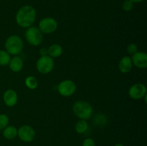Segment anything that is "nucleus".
Wrapping results in <instances>:
<instances>
[{
  "label": "nucleus",
  "mask_w": 147,
  "mask_h": 146,
  "mask_svg": "<svg viewBox=\"0 0 147 146\" xmlns=\"http://www.w3.org/2000/svg\"><path fill=\"white\" fill-rule=\"evenodd\" d=\"M36 10L32 6L25 5L22 7L16 14V21L20 27L29 28L32 27L36 19Z\"/></svg>",
  "instance_id": "obj_1"
},
{
  "label": "nucleus",
  "mask_w": 147,
  "mask_h": 146,
  "mask_svg": "<svg viewBox=\"0 0 147 146\" xmlns=\"http://www.w3.org/2000/svg\"><path fill=\"white\" fill-rule=\"evenodd\" d=\"M17 136L19 138L25 143H30L35 137V131L30 125H22L17 130Z\"/></svg>",
  "instance_id": "obj_8"
},
{
  "label": "nucleus",
  "mask_w": 147,
  "mask_h": 146,
  "mask_svg": "<svg viewBox=\"0 0 147 146\" xmlns=\"http://www.w3.org/2000/svg\"><path fill=\"white\" fill-rule=\"evenodd\" d=\"M40 54H41V56H47L48 55V50H47V48H45V47H43V48H42L41 50H40Z\"/></svg>",
  "instance_id": "obj_23"
},
{
  "label": "nucleus",
  "mask_w": 147,
  "mask_h": 146,
  "mask_svg": "<svg viewBox=\"0 0 147 146\" xmlns=\"http://www.w3.org/2000/svg\"><path fill=\"white\" fill-rule=\"evenodd\" d=\"M3 100L7 107H14L18 101V96L14 90H7L3 94Z\"/></svg>",
  "instance_id": "obj_11"
},
{
  "label": "nucleus",
  "mask_w": 147,
  "mask_h": 146,
  "mask_svg": "<svg viewBox=\"0 0 147 146\" xmlns=\"http://www.w3.org/2000/svg\"><path fill=\"white\" fill-rule=\"evenodd\" d=\"M9 119L5 114H0V130H4L7 126L9 125Z\"/></svg>",
  "instance_id": "obj_19"
},
{
  "label": "nucleus",
  "mask_w": 147,
  "mask_h": 146,
  "mask_svg": "<svg viewBox=\"0 0 147 146\" xmlns=\"http://www.w3.org/2000/svg\"><path fill=\"white\" fill-rule=\"evenodd\" d=\"M88 129V124L85 120H80L76 123V131L78 134H83L86 133Z\"/></svg>",
  "instance_id": "obj_16"
},
{
  "label": "nucleus",
  "mask_w": 147,
  "mask_h": 146,
  "mask_svg": "<svg viewBox=\"0 0 147 146\" xmlns=\"http://www.w3.org/2000/svg\"><path fill=\"white\" fill-rule=\"evenodd\" d=\"M9 65L11 71L14 72H18L22 70L24 64H23V60L21 57L18 56H14L10 60Z\"/></svg>",
  "instance_id": "obj_13"
},
{
  "label": "nucleus",
  "mask_w": 147,
  "mask_h": 146,
  "mask_svg": "<svg viewBox=\"0 0 147 146\" xmlns=\"http://www.w3.org/2000/svg\"><path fill=\"white\" fill-rule=\"evenodd\" d=\"M133 64L139 69H145L147 67V54L144 52H137L131 57Z\"/></svg>",
  "instance_id": "obj_10"
},
{
  "label": "nucleus",
  "mask_w": 147,
  "mask_h": 146,
  "mask_svg": "<svg viewBox=\"0 0 147 146\" xmlns=\"http://www.w3.org/2000/svg\"><path fill=\"white\" fill-rule=\"evenodd\" d=\"M3 136L7 140H12L17 136V129L13 125H8L3 130Z\"/></svg>",
  "instance_id": "obj_15"
},
{
  "label": "nucleus",
  "mask_w": 147,
  "mask_h": 146,
  "mask_svg": "<svg viewBox=\"0 0 147 146\" xmlns=\"http://www.w3.org/2000/svg\"><path fill=\"white\" fill-rule=\"evenodd\" d=\"M48 55L52 58H57L63 54V47L58 44H53L47 49Z\"/></svg>",
  "instance_id": "obj_14"
},
{
  "label": "nucleus",
  "mask_w": 147,
  "mask_h": 146,
  "mask_svg": "<svg viewBox=\"0 0 147 146\" xmlns=\"http://www.w3.org/2000/svg\"><path fill=\"white\" fill-rule=\"evenodd\" d=\"M127 52L129 54H135L136 52H138V47L136 46V44L134 43H131V44H129L127 47Z\"/></svg>",
  "instance_id": "obj_21"
},
{
  "label": "nucleus",
  "mask_w": 147,
  "mask_h": 146,
  "mask_svg": "<svg viewBox=\"0 0 147 146\" xmlns=\"http://www.w3.org/2000/svg\"><path fill=\"white\" fill-rule=\"evenodd\" d=\"M131 1H133L134 3L136 2V3H139V2H142V1H144V0H131Z\"/></svg>",
  "instance_id": "obj_24"
},
{
  "label": "nucleus",
  "mask_w": 147,
  "mask_h": 146,
  "mask_svg": "<svg viewBox=\"0 0 147 146\" xmlns=\"http://www.w3.org/2000/svg\"><path fill=\"white\" fill-rule=\"evenodd\" d=\"M73 111L80 120H87L90 119L93 115V107L88 102L78 100L73 104Z\"/></svg>",
  "instance_id": "obj_2"
},
{
  "label": "nucleus",
  "mask_w": 147,
  "mask_h": 146,
  "mask_svg": "<svg viewBox=\"0 0 147 146\" xmlns=\"http://www.w3.org/2000/svg\"><path fill=\"white\" fill-rule=\"evenodd\" d=\"M24 84L27 88L30 90H34L38 86V81L36 79V77L33 76H29L24 80Z\"/></svg>",
  "instance_id": "obj_17"
},
{
  "label": "nucleus",
  "mask_w": 147,
  "mask_h": 146,
  "mask_svg": "<svg viewBox=\"0 0 147 146\" xmlns=\"http://www.w3.org/2000/svg\"><path fill=\"white\" fill-rule=\"evenodd\" d=\"M76 90V84L70 80H65L60 82L57 86V91L63 97H70Z\"/></svg>",
  "instance_id": "obj_7"
},
{
  "label": "nucleus",
  "mask_w": 147,
  "mask_h": 146,
  "mask_svg": "<svg viewBox=\"0 0 147 146\" xmlns=\"http://www.w3.org/2000/svg\"><path fill=\"white\" fill-rule=\"evenodd\" d=\"M96 143L92 138H86L83 142V146H95Z\"/></svg>",
  "instance_id": "obj_22"
},
{
  "label": "nucleus",
  "mask_w": 147,
  "mask_h": 146,
  "mask_svg": "<svg viewBox=\"0 0 147 146\" xmlns=\"http://www.w3.org/2000/svg\"><path fill=\"white\" fill-rule=\"evenodd\" d=\"M38 28L42 34H52L57 29V22L53 17H45L39 22Z\"/></svg>",
  "instance_id": "obj_6"
},
{
  "label": "nucleus",
  "mask_w": 147,
  "mask_h": 146,
  "mask_svg": "<svg viewBox=\"0 0 147 146\" xmlns=\"http://www.w3.org/2000/svg\"><path fill=\"white\" fill-rule=\"evenodd\" d=\"M25 38L30 44L39 46L43 41V34L38 27H30L25 31Z\"/></svg>",
  "instance_id": "obj_4"
},
{
  "label": "nucleus",
  "mask_w": 147,
  "mask_h": 146,
  "mask_svg": "<svg viewBox=\"0 0 147 146\" xmlns=\"http://www.w3.org/2000/svg\"><path fill=\"white\" fill-rule=\"evenodd\" d=\"M134 7V2L131 0H125L122 4V9L125 11H130Z\"/></svg>",
  "instance_id": "obj_20"
},
{
  "label": "nucleus",
  "mask_w": 147,
  "mask_h": 146,
  "mask_svg": "<svg viewBox=\"0 0 147 146\" xmlns=\"http://www.w3.org/2000/svg\"><path fill=\"white\" fill-rule=\"evenodd\" d=\"M11 57L10 54L6 50H0V66H5L9 64Z\"/></svg>",
  "instance_id": "obj_18"
},
{
  "label": "nucleus",
  "mask_w": 147,
  "mask_h": 146,
  "mask_svg": "<svg viewBox=\"0 0 147 146\" xmlns=\"http://www.w3.org/2000/svg\"><path fill=\"white\" fill-rule=\"evenodd\" d=\"M114 146H124V145H123V144H121V143H117V144L115 145Z\"/></svg>",
  "instance_id": "obj_25"
},
{
  "label": "nucleus",
  "mask_w": 147,
  "mask_h": 146,
  "mask_svg": "<svg viewBox=\"0 0 147 146\" xmlns=\"http://www.w3.org/2000/svg\"><path fill=\"white\" fill-rule=\"evenodd\" d=\"M133 63L131 59L129 56L122 57L119 63V69L122 73H128L132 70Z\"/></svg>",
  "instance_id": "obj_12"
},
{
  "label": "nucleus",
  "mask_w": 147,
  "mask_h": 146,
  "mask_svg": "<svg viewBox=\"0 0 147 146\" xmlns=\"http://www.w3.org/2000/svg\"><path fill=\"white\" fill-rule=\"evenodd\" d=\"M54 67V60L49 55L41 56L36 63L37 70L41 74H48L53 70Z\"/></svg>",
  "instance_id": "obj_5"
},
{
  "label": "nucleus",
  "mask_w": 147,
  "mask_h": 146,
  "mask_svg": "<svg viewBox=\"0 0 147 146\" xmlns=\"http://www.w3.org/2000/svg\"><path fill=\"white\" fill-rule=\"evenodd\" d=\"M129 95L134 100H140L146 95V87L142 83H136L130 87Z\"/></svg>",
  "instance_id": "obj_9"
},
{
  "label": "nucleus",
  "mask_w": 147,
  "mask_h": 146,
  "mask_svg": "<svg viewBox=\"0 0 147 146\" xmlns=\"http://www.w3.org/2000/svg\"><path fill=\"white\" fill-rule=\"evenodd\" d=\"M4 47L9 54L16 56L22 51L24 43L19 36L11 35L6 40Z\"/></svg>",
  "instance_id": "obj_3"
}]
</instances>
